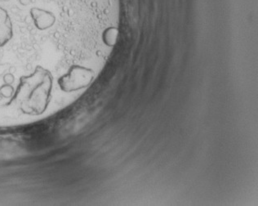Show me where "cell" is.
Returning a JSON list of instances; mask_svg holds the SVG:
<instances>
[{"mask_svg":"<svg viewBox=\"0 0 258 206\" xmlns=\"http://www.w3.org/2000/svg\"><path fill=\"white\" fill-rule=\"evenodd\" d=\"M52 88V75L39 66L28 75L21 77L15 100L23 124L39 117L45 112Z\"/></svg>","mask_w":258,"mask_h":206,"instance_id":"6da1fadb","label":"cell"},{"mask_svg":"<svg viewBox=\"0 0 258 206\" xmlns=\"http://www.w3.org/2000/svg\"><path fill=\"white\" fill-rule=\"evenodd\" d=\"M93 80V72L86 67L75 66L67 75L59 80V85L66 92L79 90L85 88Z\"/></svg>","mask_w":258,"mask_h":206,"instance_id":"7a4b0ae2","label":"cell"},{"mask_svg":"<svg viewBox=\"0 0 258 206\" xmlns=\"http://www.w3.org/2000/svg\"><path fill=\"white\" fill-rule=\"evenodd\" d=\"M14 35L13 25L9 13L0 7V48L6 46Z\"/></svg>","mask_w":258,"mask_h":206,"instance_id":"3957f363","label":"cell"},{"mask_svg":"<svg viewBox=\"0 0 258 206\" xmlns=\"http://www.w3.org/2000/svg\"><path fill=\"white\" fill-rule=\"evenodd\" d=\"M30 16L37 29L44 30L50 28L55 22V16L51 12L39 8H33L30 10Z\"/></svg>","mask_w":258,"mask_h":206,"instance_id":"277c9868","label":"cell"},{"mask_svg":"<svg viewBox=\"0 0 258 206\" xmlns=\"http://www.w3.org/2000/svg\"><path fill=\"white\" fill-rule=\"evenodd\" d=\"M1 2H9V1H11V0H0Z\"/></svg>","mask_w":258,"mask_h":206,"instance_id":"5b68a950","label":"cell"}]
</instances>
